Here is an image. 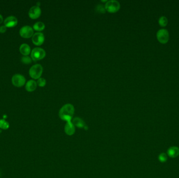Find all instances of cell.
<instances>
[{"instance_id": "6da1fadb", "label": "cell", "mask_w": 179, "mask_h": 178, "mask_svg": "<svg viewBox=\"0 0 179 178\" xmlns=\"http://www.w3.org/2000/svg\"><path fill=\"white\" fill-rule=\"evenodd\" d=\"M74 113V107L71 103L63 106L59 112V118L67 122L71 121Z\"/></svg>"}, {"instance_id": "7a4b0ae2", "label": "cell", "mask_w": 179, "mask_h": 178, "mask_svg": "<svg viewBox=\"0 0 179 178\" xmlns=\"http://www.w3.org/2000/svg\"><path fill=\"white\" fill-rule=\"evenodd\" d=\"M105 10L106 11L114 13L119 11V9H120L121 5L119 1L116 0H111L108 1L105 3Z\"/></svg>"}, {"instance_id": "3957f363", "label": "cell", "mask_w": 179, "mask_h": 178, "mask_svg": "<svg viewBox=\"0 0 179 178\" xmlns=\"http://www.w3.org/2000/svg\"><path fill=\"white\" fill-rule=\"evenodd\" d=\"M43 72V67L40 64H37L32 66L29 69V75L31 78L37 80L40 78Z\"/></svg>"}, {"instance_id": "277c9868", "label": "cell", "mask_w": 179, "mask_h": 178, "mask_svg": "<svg viewBox=\"0 0 179 178\" xmlns=\"http://www.w3.org/2000/svg\"><path fill=\"white\" fill-rule=\"evenodd\" d=\"M157 40L162 44H166L169 40V33L164 28L159 29L156 34Z\"/></svg>"}, {"instance_id": "5b68a950", "label": "cell", "mask_w": 179, "mask_h": 178, "mask_svg": "<svg viewBox=\"0 0 179 178\" xmlns=\"http://www.w3.org/2000/svg\"><path fill=\"white\" fill-rule=\"evenodd\" d=\"M46 52L41 48H35L31 52V59L34 61L41 60L45 58Z\"/></svg>"}, {"instance_id": "8992f818", "label": "cell", "mask_w": 179, "mask_h": 178, "mask_svg": "<svg viewBox=\"0 0 179 178\" xmlns=\"http://www.w3.org/2000/svg\"><path fill=\"white\" fill-rule=\"evenodd\" d=\"M12 84L16 87H22L25 85L26 79L25 77L20 74H15L12 78Z\"/></svg>"}, {"instance_id": "52a82bcc", "label": "cell", "mask_w": 179, "mask_h": 178, "mask_svg": "<svg viewBox=\"0 0 179 178\" xmlns=\"http://www.w3.org/2000/svg\"><path fill=\"white\" fill-rule=\"evenodd\" d=\"M20 36L24 38H29L34 35V30L31 26H23L20 30Z\"/></svg>"}, {"instance_id": "ba28073f", "label": "cell", "mask_w": 179, "mask_h": 178, "mask_svg": "<svg viewBox=\"0 0 179 178\" xmlns=\"http://www.w3.org/2000/svg\"><path fill=\"white\" fill-rule=\"evenodd\" d=\"M45 41V36L41 33H34L32 37V41L36 46H41L43 45Z\"/></svg>"}, {"instance_id": "9c48e42d", "label": "cell", "mask_w": 179, "mask_h": 178, "mask_svg": "<svg viewBox=\"0 0 179 178\" xmlns=\"http://www.w3.org/2000/svg\"><path fill=\"white\" fill-rule=\"evenodd\" d=\"M41 11L40 7L38 6H34L31 7L28 12L29 17L33 20L39 18V16L41 15Z\"/></svg>"}, {"instance_id": "30bf717a", "label": "cell", "mask_w": 179, "mask_h": 178, "mask_svg": "<svg viewBox=\"0 0 179 178\" xmlns=\"http://www.w3.org/2000/svg\"><path fill=\"white\" fill-rule=\"evenodd\" d=\"M4 25L7 27L11 28L16 26L17 24V19L14 16H10L4 20Z\"/></svg>"}, {"instance_id": "8fae6325", "label": "cell", "mask_w": 179, "mask_h": 178, "mask_svg": "<svg viewBox=\"0 0 179 178\" xmlns=\"http://www.w3.org/2000/svg\"><path fill=\"white\" fill-rule=\"evenodd\" d=\"M167 154L170 158H177L179 156V147L175 146L169 147L167 151Z\"/></svg>"}, {"instance_id": "7c38bea8", "label": "cell", "mask_w": 179, "mask_h": 178, "mask_svg": "<svg viewBox=\"0 0 179 178\" xmlns=\"http://www.w3.org/2000/svg\"><path fill=\"white\" fill-rule=\"evenodd\" d=\"M72 122L74 124V126H76L78 128L84 129L85 130H88V127L85 124V122L81 118L79 117L74 118V119H73Z\"/></svg>"}, {"instance_id": "4fadbf2b", "label": "cell", "mask_w": 179, "mask_h": 178, "mask_svg": "<svg viewBox=\"0 0 179 178\" xmlns=\"http://www.w3.org/2000/svg\"><path fill=\"white\" fill-rule=\"evenodd\" d=\"M76 131V128L72 121L67 122L65 126V132L68 135L71 136L74 134Z\"/></svg>"}, {"instance_id": "5bb4252c", "label": "cell", "mask_w": 179, "mask_h": 178, "mask_svg": "<svg viewBox=\"0 0 179 178\" xmlns=\"http://www.w3.org/2000/svg\"><path fill=\"white\" fill-rule=\"evenodd\" d=\"M37 85V84L35 80H29L26 83V86H25V88L27 91L32 92L36 89Z\"/></svg>"}, {"instance_id": "9a60e30c", "label": "cell", "mask_w": 179, "mask_h": 178, "mask_svg": "<svg viewBox=\"0 0 179 178\" xmlns=\"http://www.w3.org/2000/svg\"><path fill=\"white\" fill-rule=\"evenodd\" d=\"M31 48L29 45L26 43H23L20 47V51L23 56H27L31 53Z\"/></svg>"}, {"instance_id": "2e32d148", "label": "cell", "mask_w": 179, "mask_h": 178, "mask_svg": "<svg viewBox=\"0 0 179 178\" xmlns=\"http://www.w3.org/2000/svg\"><path fill=\"white\" fill-rule=\"evenodd\" d=\"M45 28V25L44 22H37L34 25L33 28L36 31H41L44 30Z\"/></svg>"}, {"instance_id": "e0dca14e", "label": "cell", "mask_w": 179, "mask_h": 178, "mask_svg": "<svg viewBox=\"0 0 179 178\" xmlns=\"http://www.w3.org/2000/svg\"><path fill=\"white\" fill-rule=\"evenodd\" d=\"M158 23L160 25V26L161 27H166L168 23V18L164 16H162L160 17L158 20Z\"/></svg>"}, {"instance_id": "ac0fdd59", "label": "cell", "mask_w": 179, "mask_h": 178, "mask_svg": "<svg viewBox=\"0 0 179 178\" xmlns=\"http://www.w3.org/2000/svg\"><path fill=\"white\" fill-rule=\"evenodd\" d=\"M9 124L8 122L5 120L4 119L0 120V129H1L7 130L9 128Z\"/></svg>"}, {"instance_id": "d6986e66", "label": "cell", "mask_w": 179, "mask_h": 178, "mask_svg": "<svg viewBox=\"0 0 179 178\" xmlns=\"http://www.w3.org/2000/svg\"><path fill=\"white\" fill-rule=\"evenodd\" d=\"M158 160L161 163H166L168 160V155L165 153H161L158 156Z\"/></svg>"}, {"instance_id": "ffe728a7", "label": "cell", "mask_w": 179, "mask_h": 178, "mask_svg": "<svg viewBox=\"0 0 179 178\" xmlns=\"http://www.w3.org/2000/svg\"><path fill=\"white\" fill-rule=\"evenodd\" d=\"M21 61L23 63L25 64H29L32 62V59L28 56H24L22 58Z\"/></svg>"}, {"instance_id": "44dd1931", "label": "cell", "mask_w": 179, "mask_h": 178, "mask_svg": "<svg viewBox=\"0 0 179 178\" xmlns=\"http://www.w3.org/2000/svg\"><path fill=\"white\" fill-rule=\"evenodd\" d=\"M96 11L100 13H105V6L101 4H99L96 7Z\"/></svg>"}, {"instance_id": "7402d4cb", "label": "cell", "mask_w": 179, "mask_h": 178, "mask_svg": "<svg viewBox=\"0 0 179 178\" xmlns=\"http://www.w3.org/2000/svg\"><path fill=\"white\" fill-rule=\"evenodd\" d=\"M37 84L40 87H44L46 84V80L45 78L40 77V78L38 79Z\"/></svg>"}, {"instance_id": "603a6c76", "label": "cell", "mask_w": 179, "mask_h": 178, "mask_svg": "<svg viewBox=\"0 0 179 178\" xmlns=\"http://www.w3.org/2000/svg\"><path fill=\"white\" fill-rule=\"evenodd\" d=\"M7 27L5 26H2L0 27V33H3L7 31Z\"/></svg>"}, {"instance_id": "cb8c5ba5", "label": "cell", "mask_w": 179, "mask_h": 178, "mask_svg": "<svg viewBox=\"0 0 179 178\" xmlns=\"http://www.w3.org/2000/svg\"><path fill=\"white\" fill-rule=\"evenodd\" d=\"M3 21V18L2 16L0 14V24H1Z\"/></svg>"}]
</instances>
